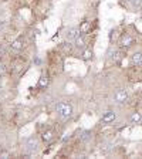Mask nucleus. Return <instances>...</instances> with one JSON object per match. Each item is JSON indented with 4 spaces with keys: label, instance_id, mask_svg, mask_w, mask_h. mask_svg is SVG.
I'll use <instances>...</instances> for the list:
<instances>
[{
    "label": "nucleus",
    "instance_id": "20e7f679",
    "mask_svg": "<svg viewBox=\"0 0 142 159\" xmlns=\"http://www.w3.org/2000/svg\"><path fill=\"white\" fill-rule=\"evenodd\" d=\"M80 27H76V26H73V27H70V29H67V31H66V39L68 40V41H74V40L77 39V37L80 36Z\"/></svg>",
    "mask_w": 142,
    "mask_h": 159
},
{
    "label": "nucleus",
    "instance_id": "dca6fc26",
    "mask_svg": "<svg viewBox=\"0 0 142 159\" xmlns=\"http://www.w3.org/2000/svg\"><path fill=\"white\" fill-rule=\"evenodd\" d=\"M37 85H39L40 88H46V87L48 85V78H47L46 75H41L39 78V84H37Z\"/></svg>",
    "mask_w": 142,
    "mask_h": 159
},
{
    "label": "nucleus",
    "instance_id": "ddd939ff",
    "mask_svg": "<svg viewBox=\"0 0 142 159\" xmlns=\"http://www.w3.org/2000/svg\"><path fill=\"white\" fill-rule=\"evenodd\" d=\"M89 30H91V23L89 21H83L80 24V33L81 34H88Z\"/></svg>",
    "mask_w": 142,
    "mask_h": 159
},
{
    "label": "nucleus",
    "instance_id": "6e6552de",
    "mask_svg": "<svg viewBox=\"0 0 142 159\" xmlns=\"http://www.w3.org/2000/svg\"><path fill=\"white\" fill-rule=\"evenodd\" d=\"M134 44V39L129 34H124L122 37H121V46L125 47V48H128V47H131Z\"/></svg>",
    "mask_w": 142,
    "mask_h": 159
},
{
    "label": "nucleus",
    "instance_id": "4468645a",
    "mask_svg": "<svg viewBox=\"0 0 142 159\" xmlns=\"http://www.w3.org/2000/svg\"><path fill=\"white\" fill-rule=\"evenodd\" d=\"M91 138H93V134L89 132V131H81V135H80V141L81 142H89L91 141Z\"/></svg>",
    "mask_w": 142,
    "mask_h": 159
},
{
    "label": "nucleus",
    "instance_id": "6ab92c4d",
    "mask_svg": "<svg viewBox=\"0 0 142 159\" xmlns=\"http://www.w3.org/2000/svg\"><path fill=\"white\" fill-rule=\"evenodd\" d=\"M6 29V21H0V33H3Z\"/></svg>",
    "mask_w": 142,
    "mask_h": 159
},
{
    "label": "nucleus",
    "instance_id": "7ed1b4c3",
    "mask_svg": "<svg viewBox=\"0 0 142 159\" xmlns=\"http://www.w3.org/2000/svg\"><path fill=\"white\" fill-rule=\"evenodd\" d=\"M112 99H114V102L115 104H125L126 99H128V93H126L125 89L119 88V89H117L115 93H114Z\"/></svg>",
    "mask_w": 142,
    "mask_h": 159
},
{
    "label": "nucleus",
    "instance_id": "0eeeda50",
    "mask_svg": "<svg viewBox=\"0 0 142 159\" xmlns=\"http://www.w3.org/2000/svg\"><path fill=\"white\" fill-rule=\"evenodd\" d=\"M23 44H24V40L21 39V37H19V39H16L13 43H11L10 48H11V51H16V53H19L20 50L23 48Z\"/></svg>",
    "mask_w": 142,
    "mask_h": 159
},
{
    "label": "nucleus",
    "instance_id": "1a4fd4ad",
    "mask_svg": "<svg viewBox=\"0 0 142 159\" xmlns=\"http://www.w3.org/2000/svg\"><path fill=\"white\" fill-rule=\"evenodd\" d=\"M114 148V143L112 142H109V141H105V142H103L101 145H99V151L103 153H109L111 151H112Z\"/></svg>",
    "mask_w": 142,
    "mask_h": 159
},
{
    "label": "nucleus",
    "instance_id": "f257e3e1",
    "mask_svg": "<svg viewBox=\"0 0 142 159\" xmlns=\"http://www.w3.org/2000/svg\"><path fill=\"white\" fill-rule=\"evenodd\" d=\"M24 153L27 156H34L40 149V143H39V139L36 136H29V138L24 139Z\"/></svg>",
    "mask_w": 142,
    "mask_h": 159
},
{
    "label": "nucleus",
    "instance_id": "423d86ee",
    "mask_svg": "<svg viewBox=\"0 0 142 159\" xmlns=\"http://www.w3.org/2000/svg\"><path fill=\"white\" fill-rule=\"evenodd\" d=\"M74 47H76L77 50H81V51H83L84 48H87V40H85V37H84V34H80V36L74 40Z\"/></svg>",
    "mask_w": 142,
    "mask_h": 159
},
{
    "label": "nucleus",
    "instance_id": "f8f14e48",
    "mask_svg": "<svg viewBox=\"0 0 142 159\" xmlns=\"http://www.w3.org/2000/svg\"><path fill=\"white\" fill-rule=\"evenodd\" d=\"M41 138H43V141L46 143H48L54 139V132L51 131V129H46V131L43 132V135H41Z\"/></svg>",
    "mask_w": 142,
    "mask_h": 159
},
{
    "label": "nucleus",
    "instance_id": "9b49d317",
    "mask_svg": "<svg viewBox=\"0 0 142 159\" xmlns=\"http://www.w3.org/2000/svg\"><path fill=\"white\" fill-rule=\"evenodd\" d=\"M131 63H132L134 66H141L142 64V53L141 51H136V53H134L132 56H131Z\"/></svg>",
    "mask_w": 142,
    "mask_h": 159
},
{
    "label": "nucleus",
    "instance_id": "f3484780",
    "mask_svg": "<svg viewBox=\"0 0 142 159\" xmlns=\"http://www.w3.org/2000/svg\"><path fill=\"white\" fill-rule=\"evenodd\" d=\"M141 119H142L141 112H134L132 115H131V124H139Z\"/></svg>",
    "mask_w": 142,
    "mask_h": 159
},
{
    "label": "nucleus",
    "instance_id": "39448f33",
    "mask_svg": "<svg viewBox=\"0 0 142 159\" xmlns=\"http://www.w3.org/2000/svg\"><path fill=\"white\" fill-rule=\"evenodd\" d=\"M117 119V114L114 112V111H107L105 114L103 115V118H101V124H104V125H108V124H112L114 121Z\"/></svg>",
    "mask_w": 142,
    "mask_h": 159
},
{
    "label": "nucleus",
    "instance_id": "9d476101",
    "mask_svg": "<svg viewBox=\"0 0 142 159\" xmlns=\"http://www.w3.org/2000/svg\"><path fill=\"white\" fill-rule=\"evenodd\" d=\"M126 4L131 10H138L142 7V0H126Z\"/></svg>",
    "mask_w": 142,
    "mask_h": 159
},
{
    "label": "nucleus",
    "instance_id": "a211bd4d",
    "mask_svg": "<svg viewBox=\"0 0 142 159\" xmlns=\"http://www.w3.org/2000/svg\"><path fill=\"white\" fill-rule=\"evenodd\" d=\"M7 73V67L6 64H0V77H3Z\"/></svg>",
    "mask_w": 142,
    "mask_h": 159
},
{
    "label": "nucleus",
    "instance_id": "2eb2a0df",
    "mask_svg": "<svg viewBox=\"0 0 142 159\" xmlns=\"http://www.w3.org/2000/svg\"><path fill=\"white\" fill-rule=\"evenodd\" d=\"M93 56H94V51L91 48H84L83 50V60L84 61H89V60H93Z\"/></svg>",
    "mask_w": 142,
    "mask_h": 159
},
{
    "label": "nucleus",
    "instance_id": "aec40b11",
    "mask_svg": "<svg viewBox=\"0 0 142 159\" xmlns=\"http://www.w3.org/2000/svg\"><path fill=\"white\" fill-rule=\"evenodd\" d=\"M4 53H6V47L2 46L0 47V56H4Z\"/></svg>",
    "mask_w": 142,
    "mask_h": 159
},
{
    "label": "nucleus",
    "instance_id": "f03ea898",
    "mask_svg": "<svg viewBox=\"0 0 142 159\" xmlns=\"http://www.w3.org/2000/svg\"><path fill=\"white\" fill-rule=\"evenodd\" d=\"M56 112L61 119H68L73 115V107L67 102H57L56 105Z\"/></svg>",
    "mask_w": 142,
    "mask_h": 159
}]
</instances>
